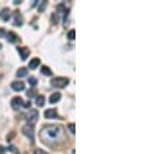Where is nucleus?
<instances>
[{
  "instance_id": "obj_27",
  "label": "nucleus",
  "mask_w": 146,
  "mask_h": 154,
  "mask_svg": "<svg viewBox=\"0 0 146 154\" xmlns=\"http://www.w3.org/2000/svg\"><path fill=\"white\" fill-rule=\"evenodd\" d=\"M0 153H4V148H3L1 145H0Z\"/></svg>"
},
{
  "instance_id": "obj_13",
  "label": "nucleus",
  "mask_w": 146,
  "mask_h": 154,
  "mask_svg": "<svg viewBox=\"0 0 146 154\" xmlns=\"http://www.w3.org/2000/svg\"><path fill=\"white\" fill-rule=\"evenodd\" d=\"M24 24V17H22L20 13H16L15 16V26H21Z\"/></svg>"
},
{
  "instance_id": "obj_8",
  "label": "nucleus",
  "mask_w": 146,
  "mask_h": 154,
  "mask_svg": "<svg viewBox=\"0 0 146 154\" xmlns=\"http://www.w3.org/2000/svg\"><path fill=\"white\" fill-rule=\"evenodd\" d=\"M17 51L20 52V56H21L22 60H26L27 56H29V54H30L29 49H26V47H18L17 46Z\"/></svg>"
},
{
  "instance_id": "obj_5",
  "label": "nucleus",
  "mask_w": 146,
  "mask_h": 154,
  "mask_svg": "<svg viewBox=\"0 0 146 154\" xmlns=\"http://www.w3.org/2000/svg\"><path fill=\"white\" fill-rule=\"evenodd\" d=\"M24 101H22L21 97H16L12 99V102H11V106H12V108H15V110H18L20 107H24Z\"/></svg>"
},
{
  "instance_id": "obj_25",
  "label": "nucleus",
  "mask_w": 146,
  "mask_h": 154,
  "mask_svg": "<svg viewBox=\"0 0 146 154\" xmlns=\"http://www.w3.org/2000/svg\"><path fill=\"white\" fill-rule=\"evenodd\" d=\"M38 3V0H33V4H32V7H35V4Z\"/></svg>"
},
{
  "instance_id": "obj_20",
  "label": "nucleus",
  "mask_w": 146,
  "mask_h": 154,
  "mask_svg": "<svg viewBox=\"0 0 146 154\" xmlns=\"http://www.w3.org/2000/svg\"><path fill=\"white\" fill-rule=\"evenodd\" d=\"M51 21H52V24H54V25H56L59 22V17H58V15H56V13H54V15L51 16Z\"/></svg>"
},
{
  "instance_id": "obj_7",
  "label": "nucleus",
  "mask_w": 146,
  "mask_h": 154,
  "mask_svg": "<svg viewBox=\"0 0 146 154\" xmlns=\"http://www.w3.org/2000/svg\"><path fill=\"white\" fill-rule=\"evenodd\" d=\"M44 117L46 119H58V111L55 108H48L44 111Z\"/></svg>"
},
{
  "instance_id": "obj_11",
  "label": "nucleus",
  "mask_w": 146,
  "mask_h": 154,
  "mask_svg": "<svg viewBox=\"0 0 146 154\" xmlns=\"http://www.w3.org/2000/svg\"><path fill=\"white\" fill-rule=\"evenodd\" d=\"M39 64H41V59H39V58H34V59H32V60H30L29 68L30 69H36L39 67Z\"/></svg>"
},
{
  "instance_id": "obj_10",
  "label": "nucleus",
  "mask_w": 146,
  "mask_h": 154,
  "mask_svg": "<svg viewBox=\"0 0 146 154\" xmlns=\"http://www.w3.org/2000/svg\"><path fill=\"white\" fill-rule=\"evenodd\" d=\"M5 35H7V41L8 42H11V43H16V42L18 41V37L13 32H8V33H5Z\"/></svg>"
},
{
  "instance_id": "obj_19",
  "label": "nucleus",
  "mask_w": 146,
  "mask_h": 154,
  "mask_svg": "<svg viewBox=\"0 0 146 154\" xmlns=\"http://www.w3.org/2000/svg\"><path fill=\"white\" fill-rule=\"evenodd\" d=\"M68 128H69V131H71L72 135H74V133H76V124H74V123H69Z\"/></svg>"
},
{
  "instance_id": "obj_21",
  "label": "nucleus",
  "mask_w": 146,
  "mask_h": 154,
  "mask_svg": "<svg viewBox=\"0 0 146 154\" xmlns=\"http://www.w3.org/2000/svg\"><path fill=\"white\" fill-rule=\"evenodd\" d=\"M68 38H69V39H72V41L76 38V30H74V29H72L71 32L68 33Z\"/></svg>"
},
{
  "instance_id": "obj_4",
  "label": "nucleus",
  "mask_w": 146,
  "mask_h": 154,
  "mask_svg": "<svg viewBox=\"0 0 146 154\" xmlns=\"http://www.w3.org/2000/svg\"><path fill=\"white\" fill-rule=\"evenodd\" d=\"M21 131H22V133H24V135L30 140V142H32V144H34V128H33L32 125L26 124V125H24V127H22Z\"/></svg>"
},
{
  "instance_id": "obj_14",
  "label": "nucleus",
  "mask_w": 146,
  "mask_h": 154,
  "mask_svg": "<svg viewBox=\"0 0 146 154\" xmlns=\"http://www.w3.org/2000/svg\"><path fill=\"white\" fill-rule=\"evenodd\" d=\"M16 76H17V77H26L27 76V68H25V67H21V68H20L18 71H17Z\"/></svg>"
},
{
  "instance_id": "obj_2",
  "label": "nucleus",
  "mask_w": 146,
  "mask_h": 154,
  "mask_svg": "<svg viewBox=\"0 0 146 154\" xmlns=\"http://www.w3.org/2000/svg\"><path fill=\"white\" fill-rule=\"evenodd\" d=\"M68 84H69V80L67 77H54L51 80V86L52 88H56V89L65 88Z\"/></svg>"
},
{
  "instance_id": "obj_15",
  "label": "nucleus",
  "mask_w": 146,
  "mask_h": 154,
  "mask_svg": "<svg viewBox=\"0 0 146 154\" xmlns=\"http://www.w3.org/2000/svg\"><path fill=\"white\" fill-rule=\"evenodd\" d=\"M35 105L38 106V107H42V106H44V97L43 96H38L35 97Z\"/></svg>"
},
{
  "instance_id": "obj_22",
  "label": "nucleus",
  "mask_w": 146,
  "mask_h": 154,
  "mask_svg": "<svg viewBox=\"0 0 146 154\" xmlns=\"http://www.w3.org/2000/svg\"><path fill=\"white\" fill-rule=\"evenodd\" d=\"M29 84L32 86H35L36 85V78H34V77H29Z\"/></svg>"
},
{
  "instance_id": "obj_3",
  "label": "nucleus",
  "mask_w": 146,
  "mask_h": 154,
  "mask_svg": "<svg viewBox=\"0 0 146 154\" xmlns=\"http://www.w3.org/2000/svg\"><path fill=\"white\" fill-rule=\"evenodd\" d=\"M39 119V113L36 110H30L29 113H27L26 115V120H27V124L32 125V127H34L36 124V122H38Z\"/></svg>"
},
{
  "instance_id": "obj_23",
  "label": "nucleus",
  "mask_w": 146,
  "mask_h": 154,
  "mask_svg": "<svg viewBox=\"0 0 146 154\" xmlns=\"http://www.w3.org/2000/svg\"><path fill=\"white\" fill-rule=\"evenodd\" d=\"M34 154H48V153L44 152V150H42V149H36L34 152Z\"/></svg>"
},
{
  "instance_id": "obj_18",
  "label": "nucleus",
  "mask_w": 146,
  "mask_h": 154,
  "mask_svg": "<svg viewBox=\"0 0 146 154\" xmlns=\"http://www.w3.org/2000/svg\"><path fill=\"white\" fill-rule=\"evenodd\" d=\"M26 94H27V97H29V98H34V97H36V89H35V88H32Z\"/></svg>"
},
{
  "instance_id": "obj_16",
  "label": "nucleus",
  "mask_w": 146,
  "mask_h": 154,
  "mask_svg": "<svg viewBox=\"0 0 146 154\" xmlns=\"http://www.w3.org/2000/svg\"><path fill=\"white\" fill-rule=\"evenodd\" d=\"M47 3H48V0H42V1L39 3V7H38L39 12H44V9H46V7H47Z\"/></svg>"
},
{
  "instance_id": "obj_24",
  "label": "nucleus",
  "mask_w": 146,
  "mask_h": 154,
  "mask_svg": "<svg viewBox=\"0 0 146 154\" xmlns=\"http://www.w3.org/2000/svg\"><path fill=\"white\" fill-rule=\"evenodd\" d=\"M4 35H5V32L3 29H0V37H4Z\"/></svg>"
},
{
  "instance_id": "obj_12",
  "label": "nucleus",
  "mask_w": 146,
  "mask_h": 154,
  "mask_svg": "<svg viewBox=\"0 0 146 154\" xmlns=\"http://www.w3.org/2000/svg\"><path fill=\"white\" fill-rule=\"evenodd\" d=\"M60 98H61V94L60 93L51 94V96H50V103H51V105H54V103H58L59 101H60Z\"/></svg>"
},
{
  "instance_id": "obj_6",
  "label": "nucleus",
  "mask_w": 146,
  "mask_h": 154,
  "mask_svg": "<svg viewBox=\"0 0 146 154\" xmlns=\"http://www.w3.org/2000/svg\"><path fill=\"white\" fill-rule=\"evenodd\" d=\"M11 88H12L15 91H22V90H25V84L20 80L13 81V82L11 84Z\"/></svg>"
},
{
  "instance_id": "obj_26",
  "label": "nucleus",
  "mask_w": 146,
  "mask_h": 154,
  "mask_svg": "<svg viewBox=\"0 0 146 154\" xmlns=\"http://www.w3.org/2000/svg\"><path fill=\"white\" fill-rule=\"evenodd\" d=\"M21 1H22V0H15V4H16V5H18Z\"/></svg>"
},
{
  "instance_id": "obj_17",
  "label": "nucleus",
  "mask_w": 146,
  "mask_h": 154,
  "mask_svg": "<svg viewBox=\"0 0 146 154\" xmlns=\"http://www.w3.org/2000/svg\"><path fill=\"white\" fill-rule=\"evenodd\" d=\"M41 72H42V75H46V76H52V71L48 67H42Z\"/></svg>"
},
{
  "instance_id": "obj_9",
  "label": "nucleus",
  "mask_w": 146,
  "mask_h": 154,
  "mask_svg": "<svg viewBox=\"0 0 146 154\" xmlns=\"http://www.w3.org/2000/svg\"><path fill=\"white\" fill-rule=\"evenodd\" d=\"M0 18L3 20L4 22H7L8 20L11 18V11L8 8H4V9L0 11Z\"/></svg>"
},
{
  "instance_id": "obj_29",
  "label": "nucleus",
  "mask_w": 146,
  "mask_h": 154,
  "mask_svg": "<svg viewBox=\"0 0 146 154\" xmlns=\"http://www.w3.org/2000/svg\"><path fill=\"white\" fill-rule=\"evenodd\" d=\"M0 154H4V153H0Z\"/></svg>"
},
{
  "instance_id": "obj_1",
  "label": "nucleus",
  "mask_w": 146,
  "mask_h": 154,
  "mask_svg": "<svg viewBox=\"0 0 146 154\" xmlns=\"http://www.w3.org/2000/svg\"><path fill=\"white\" fill-rule=\"evenodd\" d=\"M39 137H41L43 144L48 145V146H55V145H59L64 141L65 132L60 124H50L42 128Z\"/></svg>"
},
{
  "instance_id": "obj_28",
  "label": "nucleus",
  "mask_w": 146,
  "mask_h": 154,
  "mask_svg": "<svg viewBox=\"0 0 146 154\" xmlns=\"http://www.w3.org/2000/svg\"><path fill=\"white\" fill-rule=\"evenodd\" d=\"M0 50H1V44H0Z\"/></svg>"
}]
</instances>
